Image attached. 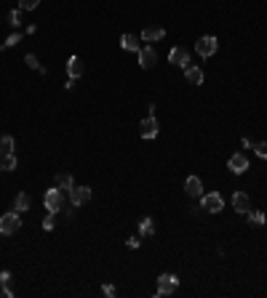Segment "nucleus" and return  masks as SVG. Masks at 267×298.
Instances as JSON below:
<instances>
[{
	"instance_id": "7",
	"label": "nucleus",
	"mask_w": 267,
	"mask_h": 298,
	"mask_svg": "<svg viewBox=\"0 0 267 298\" xmlns=\"http://www.w3.org/2000/svg\"><path fill=\"white\" fill-rule=\"evenodd\" d=\"M227 168L232 170V173H246V170H249V157L243 155V152H235V155L230 157V160H227Z\"/></svg>"
},
{
	"instance_id": "18",
	"label": "nucleus",
	"mask_w": 267,
	"mask_h": 298,
	"mask_svg": "<svg viewBox=\"0 0 267 298\" xmlns=\"http://www.w3.org/2000/svg\"><path fill=\"white\" fill-rule=\"evenodd\" d=\"M139 234L142 237H153L155 234V221L153 218H142L139 221Z\"/></svg>"
},
{
	"instance_id": "3",
	"label": "nucleus",
	"mask_w": 267,
	"mask_h": 298,
	"mask_svg": "<svg viewBox=\"0 0 267 298\" xmlns=\"http://www.w3.org/2000/svg\"><path fill=\"white\" fill-rule=\"evenodd\" d=\"M22 229V218H19L16 210H11V213H5L3 218H0V234H16V232Z\"/></svg>"
},
{
	"instance_id": "26",
	"label": "nucleus",
	"mask_w": 267,
	"mask_h": 298,
	"mask_svg": "<svg viewBox=\"0 0 267 298\" xmlns=\"http://www.w3.org/2000/svg\"><path fill=\"white\" fill-rule=\"evenodd\" d=\"M40 5V0H19V8L22 11H35Z\"/></svg>"
},
{
	"instance_id": "14",
	"label": "nucleus",
	"mask_w": 267,
	"mask_h": 298,
	"mask_svg": "<svg viewBox=\"0 0 267 298\" xmlns=\"http://www.w3.org/2000/svg\"><path fill=\"white\" fill-rule=\"evenodd\" d=\"M54 187L56 189H62V192H70L75 187V178L70 176V173H56V178H54Z\"/></svg>"
},
{
	"instance_id": "21",
	"label": "nucleus",
	"mask_w": 267,
	"mask_h": 298,
	"mask_svg": "<svg viewBox=\"0 0 267 298\" xmlns=\"http://www.w3.org/2000/svg\"><path fill=\"white\" fill-rule=\"evenodd\" d=\"M14 168H16L14 152H11V155H0V170H14Z\"/></svg>"
},
{
	"instance_id": "29",
	"label": "nucleus",
	"mask_w": 267,
	"mask_h": 298,
	"mask_svg": "<svg viewBox=\"0 0 267 298\" xmlns=\"http://www.w3.org/2000/svg\"><path fill=\"white\" fill-rule=\"evenodd\" d=\"M126 245H128L131 250H136V248L142 245V240H139V237H128V240H126Z\"/></svg>"
},
{
	"instance_id": "8",
	"label": "nucleus",
	"mask_w": 267,
	"mask_h": 298,
	"mask_svg": "<svg viewBox=\"0 0 267 298\" xmlns=\"http://www.w3.org/2000/svg\"><path fill=\"white\" fill-rule=\"evenodd\" d=\"M139 133H142V138H155L158 136V120H155V115H147L145 120L139 123Z\"/></svg>"
},
{
	"instance_id": "17",
	"label": "nucleus",
	"mask_w": 267,
	"mask_h": 298,
	"mask_svg": "<svg viewBox=\"0 0 267 298\" xmlns=\"http://www.w3.org/2000/svg\"><path fill=\"white\" fill-rule=\"evenodd\" d=\"M27 208H30V195L27 192H19V195L14 197V210L22 213V210H27Z\"/></svg>"
},
{
	"instance_id": "32",
	"label": "nucleus",
	"mask_w": 267,
	"mask_h": 298,
	"mask_svg": "<svg viewBox=\"0 0 267 298\" xmlns=\"http://www.w3.org/2000/svg\"><path fill=\"white\" fill-rule=\"evenodd\" d=\"M0 296H3V298H11V296H14V293H11V290L5 288V285H3V290H0Z\"/></svg>"
},
{
	"instance_id": "25",
	"label": "nucleus",
	"mask_w": 267,
	"mask_h": 298,
	"mask_svg": "<svg viewBox=\"0 0 267 298\" xmlns=\"http://www.w3.org/2000/svg\"><path fill=\"white\" fill-rule=\"evenodd\" d=\"M19 40H22V32H14V35H8V37H5V43H3V51H5V48H14Z\"/></svg>"
},
{
	"instance_id": "10",
	"label": "nucleus",
	"mask_w": 267,
	"mask_h": 298,
	"mask_svg": "<svg viewBox=\"0 0 267 298\" xmlns=\"http://www.w3.org/2000/svg\"><path fill=\"white\" fill-rule=\"evenodd\" d=\"M232 208L238 210V213H249L251 210V200L246 192H232Z\"/></svg>"
},
{
	"instance_id": "6",
	"label": "nucleus",
	"mask_w": 267,
	"mask_h": 298,
	"mask_svg": "<svg viewBox=\"0 0 267 298\" xmlns=\"http://www.w3.org/2000/svg\"><path fill=\"white\" fill-rule=\"evenodd\" d=\"M136 56H139V67L142 69H153L155 64H158V54H155V48H139L136 51Z\"/></svg>"
},
{
	"instance_id": "2",
	"label": "nucleus",
	"mask_w": 267,
	"mask_h": 298,
	"mask_svg": "<svg viewBox=\"0 0 267 298\" xmlns=\"http://www.w3.org/2000/svg\"><path fill=\"white\" fill-rule=\"evenodd\" d=\"M200 208H203V213H222V208H225L222 195H219V192L203 195V197H200Z\"/></svg>"
},
{
	"instance_id": "23",
	"label": "nucleus",
	"mask_w": 267,
	"mask_h": 298,
	"mask_svg": "<svg viewBox=\"0 0 267 298\" xmlns=\"http://www.w3.org/2000/svg\"><path fill=\"white\" fill-rule=\"evenodd\" d=\"M24 62H27V67L38 69V72H40V75H45V67H43L40 62H38V56H35V54H27V56H24Z\"/></svg>"
},
{
	"instance_id": "22",
	"label": "nucleus",
	"mask_w": 267,
	"mask_h": 298,
	"mask_svg": "<svg viewBox=\"0 0 267 298\" xmlns=\"http://www.w3.org/2000/svg\"><path fill=\"white\" fill-rule=\"evenodd\" d=\"M11 152H14V138L0 136V155H11Z\"/></svg>"
},
{
	"instance_id": "31",
	"label": "nucleus",
	"mask_w": 267,
	"mask_h": 298,
	"mask_svg": "<svg viewBox=\"0 0 267 298\" xmlns=\"http://www.w3.org/2000/svg\"><path fill=\"white\" fill-rule=\"evenodd\" d=\"M0 282L8 285V282H11V271H0Z\"/></svg>"
},
{
	"instance_id": "24",
	"label": "nucleus",
	"mask_w": 267,
	"mask_h": 298,
	"mask_svg": "<svg viewBox=\"0 0 267 298\" xmlns=\"http://www.w3.org/2000/svg\"><path fill=\"white\" fill-rule=\"evenodd\" d=\"M5 22H8L11 27H19V24H22V8H19V11H8V16H5Z\"/></svg>"
},
{
	"instance_id": "20",
	"label": "nucleus",
	"mask_w": 267,
	"mask_h": 298,
	"mask_svg": "<svg viewBox=\"0 0 267 298\" xmlns=\"http://www.w3.org/2000/svg\"><path fill=\"white\" fill-rule=\"evenodd\" d=\"M246 218H249V224H254V227H262V224L267 221V216L262 213V210H249Z\"/></svg>"
},
{
	"instance_id": "12",
	"label": "nucleus",
	"mask_w": 267,
	"mask_h": 298,
	"mask_svg": "<svg viewBox=\"0 0 267 298\" xmlns=\"http://www.w3.org/2000/svg\"><path fill=\"white\" fill-rule=\"evenodd\" d=\"M83 72H86V67H83L80 56H70V59H67V75H70V77H75V80H77V77H80Z\"/></svg>"
},
{
	"instance_id": "11",
	"label": "nucleus",
	"mask_w": 267,
	"mask_h": 298,
	"mask_svg": "<svg viewBox=\"0 0 267 298\" xmlns=\"http://www.w3.org/2000/svg\"><path fill=\"white\" fill-rule=\"evenodd\" d=\"M168 62L177 64V67H190V54H187V48H171Z\"/></svg>"
},
{
	"instance_id": "5",
	"label": "nucleus",
	"mask_w": 267,
	"mask_h": 298,
	"mask_svg": "<svg viewBox=\"0 0 267 298\" xmlns=\"http://www.w3.org/2000/svg\"><path fill=\"white\" fill-rule=\"evenodd\" d=\"M177 288H179V277L177 274H160L158 277V290H155V293L158 296H171V293H177Z\"/></svg>"
},
{
	"instance_id": "19",
	"label": "nucleus",
	"mask_w": 267,
	"mask_h": 298,
	"mask_svg": "<svg viewBox=\"0 0 267 298\" xmlns=\"http://www.w3.org/2000/svg\"><path fill=\"white\" fill-rule=\"evenodd\" d=\"M120 45H123V51H134V54L139 51V43H136V37H134V35H128V32L120 37Z\"/></svg>"
},
{
	"instance_id": "28",
	"label": "nucleus",
	"mask_w": 267,
	"mask_h": 298,
	"mask_svg": "<svg viewBox=\"0 0 267 298\" xmlns=\"http://www.w3.org/2000/svg\"><path fill=\"white\" fill-rule=\"evenodd\" d=\"M43 229H45V232H51V229H54V213H48V216L43 218Z\"/></svg>"
},
{
	"instance_id": "27",
	"label": "nucleus",
	"mask_w": 267,
	"mask_h": 298,
	"mask_svg": "<svg viewBox=\"0 0 267 298\" xmlns=\"http://www.w3.org/2000/svg\"><path fill=\"white\" fill-rule=\"evenodd\" d=\"M254 152H257L259 157H262V160H267V141H259V144H254L251 147Z\"/></svg>"
},
{
	"instance_id": "4",
	"label": "nucleus",
	"mask_w": 267,
	"mask_h": 298,
	"mask_svg": "<svg viewBox=\"0 0 267 298\" xmlns=\"http://www.w3.org/2000/svg\"><path fill=\"white\" fill-rule=\"evenodd\" d=\"M217 48H219V40L214 35H203V37H198V43H195V51H198L203 59L214 56V54H217Z\"/></svg>"
},
{
	"instance_id": "9",
	"label": "nucleus",
	"mask_w": 267,
	"mask_h": 298,
	"mask_svg": "<svg viewBox=\"0 0 267 298\" xmlns=\"http://www.w3.org/2000/svg\"><path fill=\"white\" fill-rule=\"evenodd\" d=\"M91 200V187H73L70 189V202L73 205H83Z\"/></svg>"
},
{
	"instance_id": "16",
	"label": "nucleus",
	"mask_w": 267,
	"mask_h": 298,
	"mask_svg": "<svg viewBox=\"0 0 267 298\" xmlns=\"http://www.w3.org/2000/svg\"><path fill=\"white\" fill-rule=\"evenodd\" d=\"M166 35V30L163 27H145V32H142V37H145L147 43H155V40H160V37Z\"/></svg>"
},
{
	"instance_id": "30",
	"label": "nucleus",
	"mask_w": 267,
	"mask_h": 298,
	"mask_svg": "<svg viewBox=\"0 0 267 298\" xmlns=\"http://www.w3.org/2000/svg\"><path fill=\"white\" fill-rule=\"evenodd\" d=\"M102 293L104 296H115V285H102Z\"/></svg>"
},
{
	"instance_id": "15",
	"label": "nucleus",
	"mask_w": 267,
	"mask_h": 298,
	"mask_svg": "<svg viewBox=\"0 0 267 298\" xmlns=\"http://www.w3.org/2000/svg\"><path fill=\"white\" fill-rule=\"evenodd\" d=\"M185 80L190 85H200L203 83V72H200V67H185Z\"/></svg>"
},
{
	"instance_id": "1",
	"label": "nucleus",
	"mask_w": 267,
	"mask_h": 298,
	"mask_svg": "<svg viewBox=\"0 0 267 298\" xmlns=\"http://www.w3.org/2000/svg\"><path fill=\"white\" fill-rule=\"evenodd\" d=\"M43 202H45V210H48V213H59V210H64L67 208V200H64V192L62 189H48L43 195Z\"/></svg>"
},
{
	"instance_id": "13",
	"label": "nucleus",
	"mask_w": 267,
	"mask_h": 298,
	"mask_svg": "<svg viewBox=\"0 0 267 298\" xmlns=\"http://www.w3.org/2000/svg\"><path fill=\"white\" fill-rule=\"evenodd\" d=\"M185 192H187L190 197H200V192H203V184H200V178H198V176H190V178H187V181H185Z\"/></svg>"
}]
</instances>
